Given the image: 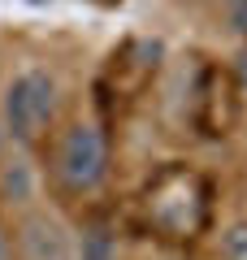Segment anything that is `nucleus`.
I'll return each mask as SVG.
<instances>
[{"label": "nucleus", "mask_w": 247, "mask_h": 260, "mask_svg": "<svg viewBox=\"0 0 247 260\" xmlns=\"http://www.w3.org/2000/svg\"><path fill=\"white\" fill-rule=\"evenodd\" d=\"M74 230L52 208H26L18 221V251L22 260H74Z\"/></svg>", "instance_id": "obj_3"}, {"label": "nucleus", "mask_w": 247, "mask_h": 260, "mask_svg": "<svg viewBox=\"0 0 247 260\" xmlns=\"http://www.w3.org/2000/svg\"><path fill=\"white\" fill-rule=\"evenodd\" d=\"M221 5H226V9H238V5H247V0H221Z\"/></svg>", "instance_id": "obj_10"}, {"label": "nucleus", "mask_w": 247, "mask_h": 260, "mask_svg": "<svg viewBox=\"0 0 247 260\" xmlns=\"http://www.w3.org/2000/svg\"><path fill=\"white\" fill-rule=\"evenodd\" d=\"M217 256H221V260H247V217L221 225V234H217Z\"/></svg>", "instance_id": "obj_6"}, {"label": "nucleus", "mask_w": 247, "mask_h": 260, "mask_svg": "<svg viewBox=\"0 0 247 260\" xmlns=\"http://www.w3.org/2000/svg\"><path fill=\"white\" fill-rule=\"evenodd\" d=\"M74 260H121L117 256V243L104 225H91V230H82L78 243H74Z\"/></svg>", "instance_id": "obj_5"}, {"label": "nucleus", "mask_w": 247, "mask_h": 260, "mask_svg": "<svg viewBox=\"0 0 247 260\" xmlns=\"http://www.w3.org/2000/svg\"><path fill=\"white\" fill-rule=\"evenodd\" d=\"M109 174V143H104V130L96 121H70L56 143V178H61L70 191H96Z\"/></svg>", "instance_id": "obj_2"}, {"label": "nucleus", "mask_w": 247, "mask_h": 260, "mask_svg": "<svg viewBox=\"0 0 247 260\" xmlns=\"http://www.w3.org/2000/svg\"><path fill=\"white\" fill-rule=\"evenodd\" d=\"M0 200L9 208H18V213L35 208V200H39V169L22 143H9L0 152Z\"/></svg>", "instance_id": "obj_4"}, {"label": "nucleus", "mask_w": 247, "mask_h": 260, "mask_svg": "<svg viewBox=\"0 0 247 260\" xmlns=\"http://www.w3.org/2000/svg\"><path fill=\"white\" fill-rule=\"evenodd\" d=\"M230 22H234V30H238V35H247V5L230 9Z\"/></svg>", "instance_id": "obj_7"}, {"label": "nucleus", "mask_w": 247, "mask_h": 260, "mask_svg": "<svg viewBox=\"0 0 247 260\" xmlns=\"http://www.w3.org/2000/svg\"><path fill=\"white\" fill-rule=\"evenodd\" d=\"M61 109V83L44 65H22L0 83V135L5 143H35Z\"/></svg>", "instance_id": "obj_1"}, {"label": "nucleus", "mask_w": 247, "mask_h": 260, "mask_svg": "<svg viewBox=\"0 0 247 260\" xmlns=\"http://www.w3.org/2000/svg\"><path fill=\"white\" fill-rule=\"evenodd\" d=\"M234 74H238V87L247 91V52H238V61H234Z\"/></svg>", "instance_id": "obj_8"}, {"label": "nucleus", "mask_w": 247, "mask_h": 260, "mask_svg": "<svg viewBox=\"0 0 247 260\" xmlns=\"http://www.w3.org/2000/svg\"><path fill=\"white\" fill-rule=\"evenodd\" d=\"M9 256H13V243H9V234L0 230V260H9Z\"/></svg>", "instance_id": "obj_9"}]
</instances>
